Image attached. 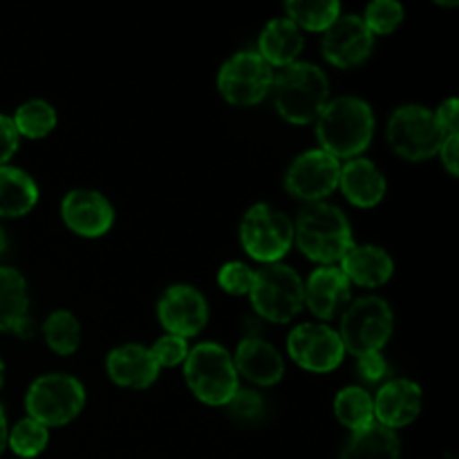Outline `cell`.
Returning <instances> with one entry per match:
<instances>
[{
	"mask_svg": "<svg viewBox=\"0 0 459 459\" xmlns=\"http://www.w3.org/2000/svg\"><path fill=\"white\" fill-rule=\"evenodd\" d=\"M339 184L345 197L361 209L377 206L385 195V178L370 160L354 157L341 169Z\"/></svg>",
	"mask_w": 459,
	"mask_h": 459,
	"instance_id": "cell-20",
	"label": "cell"
},
{
	"mask_svg": "<svg viewBox=\"0 0 459 459\" xmlns=\"http://www.w3.org/2000/svg\"><path fill=\"white\" fill-rule=\"evenodd\" d=\"M13 332H16L18 336H22V339H27V336L34 334V321H31L30 316H25L16 327H13Z\"/></svg>",
	"mask_w": 459,
	"mask_h": 459,
	"instance_id": "cell-39",
	"label": "cell"
},
{
	"mask_svg": "<svg viewBox=\"0 0 459 459\" xmlns=\"http://www.w3.org/2000/svg\"><path fill=\"white\" fill-rule=\"evenodd\" d=\"M63 220L74 233L83 238H99L112 227V206L101 193L79 188L67 193L61 206Z\"/></svg>",
	"mask_w": 459,
	"mask_h": 459,
	"instance_id": "cell-15",
	"label": "cell"
},
{
	"mask_svg": "<svg viewBox=\"0 0 459 459\" xmlns=\"http://www.w3.org/2000/svg\"><path fill=\"white\" fill-rule=\"evenodd\" d=\"M151 352H152V357H155L157 366L173 368V366H179V363L186 361L188 345H186V339H182V336L166 334V336H161L155 345H152Z\"/></svg>",
	"mask_w": 459,
	"mask_h": 459,
	"instance_id": "cell-32",
	"label": "cell"
},
{
	"mask_svg": "<svg viewBox=\"0 0 459 459\" xmlns=\"http://www.w3.org/2000/svg\"><path fill=\"white\" fill-rule=\"evenodd\" d=\"M188 388L209 406H227L238 393V372L233 359L218 343H200L184 361Z\"/></svg>",
	"mask_w": 459,
	"mask_h": 459,
	"instance_id": "cell-4",
	"label": "cell"
},
{
	"mask_svg": "<svg viewBox=\"0 0 459 459\" xmlns=\"http://www.w3.org/2000/svg\"><path fill=\"white\" fill-rule=\"evenodd\" d=\"M108 375L124 388H148L160 375L155 357L143 345H121L108 357Z\"/></svg>",
	"mask_w": 459,
	"mask_h": 459,
	"instance_id": "cell-19",
	"label": "cell"
},
{
	"mask_svg": "<svg viewBox=\"0 0 459 459\" xmlns=\"http://www.w3.org/2000/svg\"><path fill=\"white\" fill-rule=\"evenodd\" d=\"M12 121L16 126L18 134H25L30 139H40L54 130V126H56V112H54V108L48 101L34 99V101L22 103Z\"/></svg>",
	"mask_w": 459,
	"mask_h": 459,
	"instance_id": "cell-28",
	"label": "cell"
},
{
	"mask_svg": "<svg viewBox=\"0 0 459 459\" xmlns=\"http://www.w3.org/2000/svg\"><path fill=\"white\" fill-rule=\"evenodd\" d=\"M227 406L231 408L233 415L240 417V420H255V417L263 415L264 411V402L258 393H254V390H240V388H238V393L233 394V399L227 403Z\"/></svg>",
	"mask_w": 459,
	"mask_h": 459,
	"instance_id": "cell-34",
	"label": "cell"
},
{
	"mask_svg": "<svg viewBox=\"0 0 459 459\" xmlns=\"http://www.w3.org/2000/svg\"><path fill=\"white\" fill-rule=\"evenodd\" d=\"M4 446H7V420H4V412L0 408V455H3Z\"/></svg>",
	"mask_w": 459,
	"mask_h": 459,
	"instance_id": "cell-40",
	"label": "cell"
},
{
	"mask_svg": "<svg viewBox=\"0 0 459 459\" xmlns=\"http://www.w3.org/2000/svg\"><path fill=\"white\" fill-rule=\"evenodd\" d=\"M255 312L272 323H290L305 303V285L299 273L281 263L254 272L249 290Z\"/></svg>",
	"mask_w": 459,
	"mask_h": 459,
	"instance_id": "cell-5",
	"label": "cell"
},
{
	"mask_svg": "<svg viewBox=\"0 0 459 459\" xmlns=\"http://www.w3.org/2000/svg\"><path fill=\"white\" fill-rule=\"evenodd\" d=\"M233 366H236V372H240L242 377L258 385L278 384L282 379V372H285L281 352L258 336H247L238 345Z\"/></svg>",
	"mask_w": 459,
	"mask_h": 459,
	"instance_id": "cell-17",
	"label": "cell"
},
{
	"mask_svg": "<svg viewBox=\"0 0 459 459\" xmlns=\"http://www.w3.org/2000/svg\"><path fill=\"white\" fill-rule=\"evenodd\" d=\"M375 403V417L385 429H402L417 420L421 411V388L408 379L388 381L379 390Z\"/></svg>",
	"mask_w": 459,
	"mask_h": 459,
	"instance_id": "cell-16",
	"label": "cell"
},
{
	"mask_svg": "<svg viewBox=\"0 0 459 459\" xmlns=\"http://www.w3.org/2000/svg\"><path fill=\"white\" fill-rule=\"evenodd\" d=\"M290 21L296 27H305L309 31H325L327 27L334 25L341 13V4L336 0H325V3H305V0H291L285 4Z\"/></svg>",
	"mask_w": 459,
	"mask_h": 459,
	"instance_id": "cell-27",
	"label": "cell"
},
{
	"mask_svg": "<svg viewBox=\"0 0 459 459\" xmlns=\"http://www.w3.org/2000/svg\"><path fill=\"white\" fill-rule=\"evenodd\" d=\"M45 341L49 348L61 357L76 352L81 341V325L74 318V314L58 309L45 321Z\"/></svg>",
	"mask_w": 459,
	"mask_h": 459,
	"instance_id": "cell-29",
	"label": "cell"
},
{
	"mask_svg": "<svg viewBox=\"0 0 459 459\" xmlns=\"http://www.w3.org/2000/svg\"><path fill=\"white\" fill-rule=\"evenodd\" d=\"M393 309L384 299L366 296L354 300L341 323V343L354 357L379 352L393 336Z\"/></svg>",
	"mask_w": 459,
	"mask_h": 459,
	"instance_id": "cell-6",
	"label": "cell"
},
{
	"mask_svg": "<svg viewBox=\"0 0 459 459\" xmlns=\"http://www.w3.org/2000/svg\"><path fill=\"white\" fill-rule=\"evenodd\" d=\"M240 240L247 254L260 263H278L294 242V224L269 204H255L242 220Z\"/></svg>",
	"mask_w": 459,
	"mask_h": 459,
	"instance_id": "cell-9",
	"label": "cell"
},
{
	"mask_svg": "<svg viewBox=\"0 0 459 459\" xmlns=\"http://www.w3.org/2000/svg\"><path fill=\"white\" fill-rule=\"evenodd\" d=\"M4 249H7V236H4V231L0 229V254H3Z\"/></svg>",
	"mask_w": 459,
	"mask_h": 459,
	"instance_id": "cell-41",
	"label": "cell"
},
{
	"mask_svg": "<svg viewBox=\"0 0 459 459\" xmlns=\"http://www.w3.org/2000/svg\"><path fill=\"white\" fill-rule=\"evenodd\" d=\"M39 200L34 179L12 166H0V215L21 218L30 213Z\"/></svg>",
	"mask_w": 459,
	"mask_h": 459,
	"instance_id": "cell-23",
	"label": "cell"
},
{
	"mask_svg": "<svg viewBox=\"0 0 459 459\" xmlns=\"http://www.w3.org/2000/svg\"><path fill=\"white\" fill-rule=\"evenodd\" d=\"M439 152H442V161L444 166H446V170L455 178L459 173V133L448 134V137L444 139Z\"/></svg>",
	"mask_w": 459,
	"mask_h": 459,
	"instance_id": "cell-38",
	"label": "cell"
},
{
	"mask_svg": "<svg viewBox=\"0 0 459 459\" xmlns=\"http://www.w3.org/2000/svg\"><path fill=\"white\" fill-rule=\"evenodd\" d=\"M161 325L175 336H195L209 321V305L204 296L191 285H173L161 294L157 303Z\"/></svg>",
	"mask_w": 459,
	"mask_h": 459,
	"instance_id": "cell-13",
	"label": "cell"
},
{
	"mask_svg": "<svg viewBox=\"0 0 459 459\" xmlns=\"http://www.w3.org/2000/svg\"><path fill=\"white\" fill-rule=\"evenodd\" d=\"M272 65L258 52H238L218 74L220 94L233 106H254L272 90Z\"/></svg>",
	"mask_w": 459,
	"mask_h": 459,
	"instance_id": "cell-10",
	"label": "cell"
},
{
	"mask_svg": "<svg viewBox=\"0 0 459 459\" xmlns=\"http://www.w3.org/2000/svg\"><path fill=\"white\" fill-rule=\"evenodd\" d=\"M403 21V7L394 0H377V3L368 4L366 9V22L368 30L372 34H393Z\"/></svg>",
	"mask_w": 459,
	"mask_h": 459,
	"instance_id": "cell-31",
	"label": "cell"
},
{
	"mask_svg": "<svg viewBox=\"0 0 459 459\" xmlns=\"http://www.w3.org/2000/svg\"><path fill=\"white\" fill-rule=\"evenodd\" d=\"M218 282L224 291L233 296L249 294L251 285H254V272L245 263H229L220 269Z\"/></svg>",
	"mask_w": 459,
	"mask_h": 459,
	"instance_id": "cell-33",
	"label": "cell"
},
{
	"mask_svg": "<svg viewBox=\"0 0 459 459\" xmlns=\"http://www.w3.org/2000/svg\"><path fill=\"white\" fill-rule=\"evenodd\" d=\"M294 238L300 251L316 263L330 264L343 258L352 247V229L341 209L314 202L299 215Z\"/></svg>",
	"mask_w": 459,
	"mask_h": 459,
	"instance_id": "cell-3",
	"label": "cell"
},
{
	"mask_svg": "<svg viewBox=\"0 0 459 459\" xmlns=\"http://www.w3.org/2000/svg\"><path fill=\"white\" fill-rule=\"evenodd\" d=\"M375 133V115L363 99L339 97L327 103L316 121V134L323 151L334 160H354L370 143Z\"/></svg>",
	"mask_w": 459,
	"mask_h": 459,
	"instance_id": "cell-1",
	"label": "cell"
},
{
	"mask_svg": "<svg viewBox=\"0 0 459 459\" xmlns=\"http://www.w3.org/2000/svg\"><path fill=\"white\" fill-rule=\"evenodd\" d=\"M385 370H388V366H385L381 352H372V354H366V357H359V375H361L366 381H370V384H377V381L384 379Z\"/></svg>",
	"mask_w": 459,
	"mask_h": 459,
	"instance_id": "cell-36",
	"label": "cell"
},
{
	"mask_svg": "<svg viewBox=\"0 0 459 459\" xmlns=\"http://www.w3.org/2000/svg\"><path fill=\"white\" fill-rule=\"evenodd\" d=\"M290 357L309 372H330L343 361V343L339 332L323 323H305L290 334Z\"/></svg>",
	"mask_w": 459,
	"mask_h": 459,
	"instance_id": "cell-11",
	"label": "cell"
},
{
	"mask_svg": "<svg viewBox=\"0 0 459 459\" xmlns=\"http://www.w3.org/2000/svg\"><path fill=\"white\" fill-rule=\"evenodd\" d=\"M3 381H4V366L3 361H0V385H3Z\"/></svg>",
	"mask_w": 459,
	"mask_h": 459,
	"instance_id": "cell-42",
	"label": "cell"
},
{
	"mask_svg": "<svg viewBox=\"0 0 459 459\" xmlns=\"http://www.w3.org/2000/svg\"><path fill=\"white\" fill-rule=\"evenodd\" d=\"M442 126L435 119V112L421 106H403L393 112L388 121V142L402 157L411 161L429 160L437 155L444 139Z\"/></svg>",
	"mask_w": 459,
	"mask_h": 459,
	"instance_id": "cell-8",
	"label": "cell"
},
{
	"mask_svg": "<svg viewBox=\"0 0 459 459\" xmlns=\"http://www.w3.org/2000/svg\"><path fill=\"white\" fill-rule=\"evenodd\" d=\"M334 412L341 424L348 426L354 433L375 424V403H372V397L363 388H357V385L341 390L336 394Z\"/></svg>",
	"mask_w": 459,
	"mask_h": 459,
	"instance_id": "cell-26",
	"label": "cell"
},
{
	"mask_svg": "<svg viewBox=\"0 0 459 459\" xmlns=\"http://www.w3.org/2000/svg\"><path fill=\"white\" fill-rule=\"evenodd\" d=\"M276 110L290 124H312L330 97V83L321 67L312 63H291L273 79Z\"/></svg>",
	"mask_w": 459,
	"mask_h": 459,
	"instance_id": "cell-2",
	"label": "cell"
},
{
	"mask_svg": "<svg viewBox=\"0 0 459 459\" xmlns=\"http://www.w3.org/2000/svg\"><path fill=\"white\" fill-rule=\"evenodd\" d=\"M85 403V390L74 377L45 375L30 385L25 406L34 421L49 426H63L74 420Z\"/></svg>",
	"mask_w": 459,
	"mask_h": 459,
	"instance_id": "cell-7",
	"label": "cell"
},
{
	"mask_svg": "<svg viewBox=\"0 0 459 459\" xmlns=\"http://www.w3.org/2000/svg\"><path fill=\"white\" fill-rule=\"evenodd\" d=\"M341 459H399V439L394 430L372 424L352 433Z\"/></svg>",
	"mask_w": 459,
	"mask_h": 459,
	"instance_id": "cell-24",
	"label": "cell"
},
{
	"mask_svg": "<svg viewBox=\"0 0 459 459\" xmlns=\"http://www.w3.org/2000/svg\"><path fill=\"white\" fill-rule=\"evenodd\" d=\"M375 36L363 18L339 16L323 36V54L336 67H357L370 56Z\"/></svg>",
	"mask_w": 459,
	"mask_h": 459,
	"instance_id": "cell-14",
	"label": "cell"
},
{
	"mask_svg": "<svg viewBox=\"0 0 459 459\" xmlns=\"http://www.w3.org/2000/svg\"><path fill=\"white\" fill-rule=\"evenodd\" d=\"M305 303L312 314L323 321H330L350 303V281L336 267H321L309 276L305 285Z\"/></svg>",
	"mask_w": 459,
	"mask_h": 459,
	"instance_id": "cell-18",
	"label": "cell"
},
{
	"mask_svg": "<svg viewBox=\"0 0 459 459\" xmlns=\"http://www.w3.org/2000/svg\"><path fill=\"white\" fill-rule=\"evenodd\" d=\"M393 269L394 264L388 251L375 245H352L341 258V272L345 273V278L361 287H381L390 281Z\"/></svg>",
	"mask_w": 459,
	"mask_h": 459,
	"instance_id": "cell-21",
	"label": "cell"
},
{
	"mask_svg": "<svg viewBox=\"0 0 459 459\" xmlns=\"http://www.w3.org/2000/svg\"><path fill=\"white\" fill-rule=\"evenodd\" d=\"M7 442L12 451L21 457H36L45 451L49 442V433L43 424L34 421L31 417L18 421L12 429V435H7Z\"/></svg>",
	"mask_w": 459,
	"mask_h": 459,
	"instance_id": "cell-30",
	"label": "cell"
},
{
	"mask_svg": "<svg viewBox=\"0 0 459 459\" xmlns=\"http://www.w3.org/2000/svg\"><path fill=\"white\" fill-rule=\"evenodd\" d=\"M303 49V34L290 18H276L260 34V56L269 65L287 67L296 63Z\"/></svg>",
	"mask_w": 459,
	"mask_h": 459,
	"instance_id": "cell-22",
	"label": "cell"
},
{
	"mask_svg": "<svg viewBox=\"0 0 459 459\" xmlns=\"http://www.w3.org/2000/svg\"><path fill=\"white\" fill-rule=\"evenodd\" d=\"M18 148V130L9 117L0 115V166L12 160Z\"/></svg>",
	"mask_w": 459,
	"mask_h": 459,
	"instance_id": "cell-35",
	"label": "cell"
},
{
	"mask_svg": "<svg viewBox=\"0 0 459 459\" xmlns=\"http://www.w3.org/2000/svg\"><path fill=\"white\" fill-rule=\"evenodd\" d=\"M27 316V285L16 269L0 267V332L13 327Z\"/></svg>",
	"mask_w": 459,
	"mask_h": 459,
	"instance_id": "cell-25",
	"label": "cell"
},
{
	"mask_svg": "<svg viewBox=\"0 0 459 459\" xmlns=\"http://www.w3.org/2000/svg\"><path fill=\"white\" fill-rule=\"evenodd\" d=\"M457 112H459V103L457 99H448L439 106V110L435 112V119L437 124L442 126V130L446 134H455L457 133Z\"/></svg>",
	"mask_w": 459,
	"mask_h": 459,
	"instance_id": "cell-37",
	"label": "cell"
},
{
	"mask_svg": "<svg viewBox=\"0 0 459 459\" xmlns=\"http://www.w3.org/2000/svg\"><path fill=\"white\" fill-rule=\"evenodd\" d=\"M341 164L325 151H307L291 161L285 175L287 191L305 202H318L339 186Z\"/></svg>",
	"mask_w": 459,
	"mask_h": 459,
	"instance_id": "cell-12",
	"label": "cell"
}]
</instances>
